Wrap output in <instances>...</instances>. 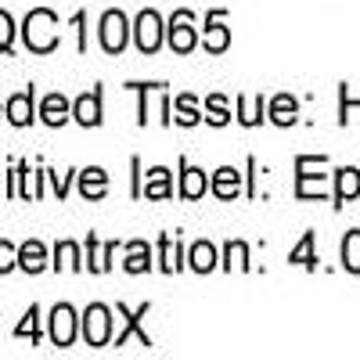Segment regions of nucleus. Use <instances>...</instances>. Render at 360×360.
<instances>
[{
    "instance_id": "1",
    "label": "nucleus",
    "mask_w": 360,
    "mask_h": 360,
    "mask_svg": "<svg viewBox=\"0 0 360 360\" xmlns=\"http://www.w3.org/2000/svg\"><path fill=\"white\" fill-rule=\"evenodd\" d=\"M22 40L33 54H51L58 47V15L47 11V8L29 11L25 22H22Z\"/></svg>"
},
{
    "instance_id": "2",
    "label": "nucleus",
    "mask_w": 360,
    "mask_h": 360,
    "mask_svg": "<svg viewBox=\"0 0 360 360\" xmlns=\"http://www.w3.org/2000/svg\"><path fill=\"white\" fill-rule=\"evenodd\" d=\"M328 159L324 155H299L295 159V198H324L328 195Z\"/></svg>"
},
{
    "instance_id": "3",
    "label": "nucleus",
    "mask_w": 360,
    "mask_h": 360,
    "mask_svg": "<svg viewBox=\"0 0 360 360\" xmlns=\"http://www.w3.org/2000/svg\"><path fill=\"white\" fill-rule=\"evenodd\" d=\"M130 33H134V25H130V18L119 11V8L105 11L101 22H98V37H101V47L108 54H123L127 44H130Z\"/></svg>"
},
{
    "instance_id": "4",
    "label": "nucleus",
    "mask_w": 360,
    "mask_h": 360,
    "mask_svg": "<svg viewBox=\"0 0 360 360\" xmlns=\"http://www.w3.org/2000/svg\"><path fill=\"white\" fill-rule=\"evenodd\" d=\"M79 332H83L86 346H94V349L108 346L112 342V310L105 303H90L79 317Z\"/></svg>"
},
{
    "instance_id": "5",
    "label": "nucleus",
    "mask_w": 360,
    "mask_h": 360,
    "mask_svg": "<svg viewBox=\"0 0 360 360\" xmlns=\"http://www.w3.org/2000/svg\"><path fill=\"white\" fill-rule=\"evenodd\" d=\"M134 40H137V51L141 54H155L166 40V22L155 8H144L137 18H134Z\"/></svg>"
},
{
    "instance_id": "6",
    "label": "nucleus",
    "mask_w": 360,
    "mask_h": 360,
    "mask_svg": "<svg viewBox=\"0 0 360 360\" xmlns=\"http://www.w3.org/2000/svg\"><path fill=\"white\" fill-rule=\"evenodd\" d=\"M166 44L173 47V54H191L198 47V29L191 11H173V18L166 22Z\"/></svg>"
},
{
    "instance_id": "7",
    "label": "nucleus",
    "mask_w": 360,
    "mask_h": 360,
    "mask_svg": "<svg viewBox=\"0 0 360 360\" xmlns=\"http://www.w3.org/2000/svg\"><path fill=\"white\" fill-rule=\"evenodd\" d=\"M148 310H152V303H141L137 310H130V307L119 303V307H115V314L123 317V328H119V332L112 335V342H115V346H127V339H137L141 346L152 349V335H148L144 328H141V321L148 317Z\"/></svg>"
},
{
    "instance_id": "8",
    "label": "nucleus",
    "mask_w": 360,
    "mask_h": 360,
    "mask_svg": "<svg viewBox=\"0 0 360 360\" xmlns=\"http://www.w3.org/2000/svg\"><path fill=\"white\" fill-rule=\"evenodd\" d=\"M202 47L209 54H224L231 47V29H227V11L217 8L205 15V29H202Z\"/></svg>"
},
{
    "instance_id": "9",
    "label": "nucleus",
    "mask_w": 360,
    "mask_h": 360,
    "mask_svg": "<svg viewBox=\"0 0 360 360\" xmlns=\"http://www.w3.org/2000/svg\"><path fill=\"white\" fill-rule=\"evenodd\" d=\"M76 332H79V317H76V310H72L69 303H58V307L51 310V342L65 349V346L76 342Z\"/></svg>"
},
{
    "instance_id": "10",
    "label": "nucleus",
    "mask_w": 360,
    "mask_h": 360,
    "mask_svg": "<svg viewBox=\"0 0 360 360\" xmlns=\"http://www.w3.org/2000/svg\"><path fill=\"white\" fill-rule=\"evenodd\" d=\"M33 98H37V90H33V86H29V90H18V94L8 98L4 112H8V123H11V127H29V123L37 119Z\"/></svg>"
},
{
    "instance_id": "11",
    "label": "nucleus",
    "mask_w": 360,
    "mask_h": 360,
    "mask_svg": "<svg viewBox=\"0 0 360 360\" xmlns=\"http://www.w3.org/2000/svg\"><path fill=\"white\" fill-rule=\"evenodd\" d=\"M141 198H152V202H162V198H173V173L166 166H152L144 173V184H141Z\"/></svg>"
},
{
    "instance_id": "12",
    "label": "nucleus",
    "mask_w": 360,
    "mask_h": 360,
    "mask_svg": "<svg viewBox=\"0 0 360 360\" xmlns=\"http://www.w3.org/2000/svg\"><path fill=\"white\" fill-rule=\"evenodd\" d=\"M72 119L79 127H101V90H86L72 101Z\"/></svg>"
},
{
    "instance_id": "13",
    "label": "nucleus",
    "mask_w": 360,
    "mask_h": 360,
    "mask_svg": "<svg viewBox=\"0 0 360 360\" xmlns=\"http://www.w3.org/2000/svg\"><path fill=\"white\" fill-rule=\"evenodd\" d=\"M205 191H209V176H205V169L191 166L188 159H180V198L195 202V198H202Z\"/></svg>"
},
{
    "instance_id": "14",
    "label": "nucleus",
    "mask_w": 360,
    "mask_h": 360,
    "mask_svg": "<svg viewBox=\"0 0 360 360\" xmlns=\"http://www.w3.org/2000/svg\"><path fill=\"white\" fill-rule=\"evenodd\" d=\"M184 259H188V252H184V245H180V238L162 234L159 238V270L162 274H176V270L184 266Z\"/></svg>"
},
{
    "instance_id": "15",
    "label": "nucleus",
    "mask_w": 360,
    "mask_h": 360,
    "mask_svg": "<svg viewBox=\"0 0 360 360\" xmlns=\"http://www.w3.org/2000/svg\"><path fill=\"white\" fill-rule=\"evenodd\" d=\"M115 242H98V234H86V270L90 274H105V270L112 266V256H115Z\"/></svg>"
},
{
    "instance_id": "16",
    "label": "nucleus",
    "mask_w": 360,
    "mask_h": 360,
    "mask_svg": "<svg viewBox=\"0 0 360 360\" xmlns=\"http://www.w3.org/2000/svg\"><path fill=\"white\" fill-rule=\"evenodd\" d=\"M209 191H213L217 198H238L242 195V173H238L234 166H220L217 173H213V180H209Z\"/></svg>"
},
{
    "instance_id": "17",
    "label": "nucleus",
    "mask_w": 360,
    "mask_h": 360,
    "mask_svg": "<svg viewBox=\"0 0 360 360\" xmlns=\"http://www.w3.org/2000/svg\"><path fill=\"white\" fill-rule=\"evenodd\" d=\"M353 198H360V169L342 166V169H335V209H342Z\"/></svg>"
},
{
    "instance_id": "18",
    "label": "nucleus",
    "mask_w": 360,
    "mask_h": 360,
    "mask_svg": "<svg viewBox=\"0 0 360 360\" xmlns=\"http://www.w3.org/2000/svg\"><path fill=\"white\" fill-rule=\"evenodd\" d=\"M266 119L274 127H295V119H299V101L292 94H278V98H270L266 105Z\"/></svg>"
},
{
    "instance_id": "19",
    "label": "nucleus",
    "mask_w": 360,
    "mask_h": 360,
    "mask_svg": "<svg viewBox=\"0 0 360 360\" xmlns=\"http://www.w3.org/2000/svg\"><path fill=\"white\" fill-rule=\"evenodd\" d=\"M105 191H108V173H105L101 166H86V169H79V195H83L86 202L105 198Z\"/></svg>"
},
{
    "instance_id": "20",
    "label": "nucleus",
    "mask_w": 360,
    "mask_h": 360,
    "mask_svg": "<svg viewBox=\"0 0 360 360\" xmlns=\"http://www.w3.org/2000/svg\"><path fill=\"white\" fill-rule=\"evenodd\" d=\"M72 115V101L65 94H47L40 101V119L47 127H65V119Z\"/></svg>"
},
{
    "instance_id": "21",
    "label": "nucleus",
    "mask_w": 360,
    "mask_h": 360,
    "mask_svg": "<svg viewBox=\"0 0 360 360\" xmlns=\"http://www.w3.org/2000/svg\"><path fill=\"white\" fill-rule=\"evenodd\" d=\"M188 266L195 270V274H209V270H217L220 266V252L213 242H195L188 249Z\"/></svg>"
},
{
    "instance_id": "22",
    "label": "nucleus",
    "mask_w": 360,
    "mask_h": 360,
    "mask_svg": "<svg viewBox=\"0 0 360 360\" xmlns=\"http://www.w3.org/2000/svg\"><path fill=\"white\" fill-rule=\"evenodd\" d=\"M266 119V98L263 94H238V123L242 127H259Z\"/></svg>"
},
{
    "instance_id": "23",
    "label": "nucleus",
    "mask_w": 360,
    "mask_h": 360,
    "mask_svg": "<svg viewBox=\"0 0 360 360\" xmlns=\"http://www.w3.org/2000/svg\"><path fill=\"white\" fill-rule=\"evenodd\" d=\"M18 266L25 270V274H40V270H47V249H44V242L29 238L25 245H18Z\"/></svg>"
},
{
    "instance_id": "24",
    "label": "nucleus",
    "mask_w": 360,
    "mask_h": 360,
    "mask_svg": "<svg viewBox=\"0 0 360 360\" xmlns=\"http://www.w3.org/2000/svg\"><path fill=\"white\" fill-rule=\"evenodd\" d=\"M123 270L127 274H148L152 270V245L148 242H127V259H123Z\"/></svg>"
},
{
    "instance_id": "25",
    "label": "nucleus",
    "mask_w": 360,
    "mask_h": 360,
    "mask_svg": "<svg viewBox=\"0 0 360 360\" xmlns=\"http://www.w3.org/2000/svg\"><path fill=\"white\" fill-rule=\"evenodd\" d=\"M288 263H292V266L317 270V234H314V231H307V234L295 242V249L288 252Z\"/></svg>"
},
{
    "instance_id": "26",
    "label": "nucleus",
    "mask_w": 360,
    "mask_h": 360,
    "mask_svg": "<svg viewBox=\"0 0 360 360\" xmlns=\"http://www.w3.org/2000/svg\"><path fill=\"white\" fill-rule=\"evenodd\" d=\"M202 108H198V101L191 98V94H180V98H173V123H180V127H198L202 123Z\"/></svg>"
},
{
    "instance_id": "27",
    "label": "nucleus",
    "mask_w": 360,
    "mask_h": 360,
    "mask_svg": "<svg viewBox=\"0 0 360 360\" xmlns=\"http://www.w3.org/2000/svg\"><path fill=\"white\" fill-rule=\"evenodd\" d=\"M83 252L76 242H58L54 245V270H83Z\"/></svg>"
},
{
    "instance_id": "28",
    "label": "nucleus",
    "mask_w": 360,
    "mask_h": 360,
    "mask_svg": "<svg viewBox=\"0 0 360 360\" xmlns=\"http://www.w3.org/2000/svg\"><path fill=\"white\" fill-rule=\"evenodd\" d=\"M339 256H342V270H349V274H360V227L346 231Z\"/></svg>"
},
{
    "instance_id": "29",
    "label": "nucleus",
    "mask_w": 360,
    "mask_h": 360,
    "mask_svg": "<svg viewBox=\"0 0 360 360\" xmlns=\"http://www.w3.org/2000/svg\"><path fill=\"white\" fill-rule=\"evenodd\" d=\"M202 115H205V123H213V127H227L231 123V105L224 94H209L205 105H202Z\"/></svg>"
},
{
    "instance_id": "30",
    "label": "nucleus",
    "mask_w": 360,
    "mask_h": 360,
    "mask_svg": "<svg viewBox=\"0 0 360 360\" xmlns=\"http://www.w3.org/2000/svg\"><path fill=\"white\" fill-rule=\"evenodd\" d=\"M224 270H252V263H249V245L245 242H227L224 245V263H220Z\"/></svg>"
},
{
    "instance_id": "31",
    "label": "nucleus",
    "mask_w": 360,
    "mask_h": 360,
    "mask_svg": "<svg viewBox=\"0 0 360 360\" xmlns=\"http://www.w3.org/2000/svg\"><path fill=\"white\" fill-rule=\"evenodd\" d=\"M15 335H18V339L29 335L33 342H40V307H29V310H25V321L15 328Z\"/></svg>"
},
{
    "instance_id": "32",
    "label": "nucleus",
    "mask_w": 360,
    "mask_h": 360,
    "mask_svg": "<svg viewBox=\"0 0 360 360\" xmlns=\"http://www.w3.org/2000/svg\"><path fill=\"white\" fill-rule=\"evenodd\" d=\"M130 90L141 94V105H137V123L148 127V90H162V83H130Z\"/></svg>"
},
{
    "instance_id": "33",
    "label": "nucleus",
    "mask_w": 360,
    "mask_h": 360,
    "mask_svg": "<svg viewBox=\"0 0 360 360\" xmlns=\"http://www.w3.org/2000/svg\"><path fill=\"white\" fill-rule=\"evenodd\" d=\"M11 44H15V22L8 11H0V54L11 51Z\"/></svg>"
},
{
    "instance_id": "34",
    "label": "nucleus",
    "mask_w": 360,
    "mask_h": 360,
    "mask_svg": "<svg viewBox=\"0 0 360 360\" xmlns=\"http://www.w3.org/2000/svg\"><path fill=\"white\" fill-rule=\"evenodd\" d=\"M15 266H18V249L11 242H0V274H8Z\"/></svg>"
},
{
    "instance_id": "35",
    "label": "nucleus",
    "mask_w": 360,
    "mask_h": 360,
    "mask_svg": "<svg viewBox=\"0 0 360 360\" xmlns=\"http://www.w3.org/2000/svg\"><path fill=\"white\" fill-rule=\"evenodd\" d=\"M47 176H51V184H54V195H58V198H65V195H69V173H65V176H58V173L47 169Z\"/></svg>"
},
{
    "instance_id": "36",
    "label": "nucleus",
    "mask_w": 360,
    "mask_h": 360,
    "mask_svg": "<svg viewBox=\"0 0 360 360\" xmlns=\"http://www.w3.org/2000/svg\"><path fill=\"white\" fill-rule=\"evenodd\" d=\"M72 25H76V29H79V51H86V29H83V25H86V15H83V11H79V15H76V18H72Z\"/></svg>"
}]
</instances>
